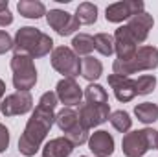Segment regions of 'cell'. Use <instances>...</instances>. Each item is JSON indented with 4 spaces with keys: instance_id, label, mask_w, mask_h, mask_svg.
<instances>
[{
    "instance_id": "6da1fadb",
    "label": "cell",
    "mask_w": 158,
    "mask_h": 157,
    "mask_svg": "<svg viewBox=\"0 0 158 157\" xmlns=\"http://www.w3.org/2000/svg\"><path fill=\"white\" fill-rule=\"evenodd\" d=\"M59 100L53 91L44 92L39 98L37 107L33 109L30 120L26 122L24 133L19 139V152L26 157H33L40 150L50 128L55 122V107Z\"/></svg>"
},
{
    "instance_id": "7a4b0ae2",
    "label": "cell",
    "mask_w": 158,
    "mask_h": 157,
    "mask_svg": "<svg viewBox=\"0 0 158 157\" xmlns=\"http://www.w3.org/2000/svg\"><path fill=\"white\" fill-rule=\"evenodd\" d=\"M15 54H26L33 59L44 57L50 52H53V39L46 34H42L39 28L33 26H22L17 30L13 39Z\"/></svg>"
},
{
    "instance_id": "3957f363",
    "label": "cell",
    "mask_w": 158,
    "mask_h": 157,
    "mask_svg": "<svg viewBox=\"0 0 158 157\" xmlns=\"http://www.w3.org/2000/svg\"><path fill=\"white\" fill-rule=\"evenodd\" d=\"M156 67H158V48L140 46L129 61L116 59L114 65H112V70L118 76L131 78V74H136V72H142V70H155Z\"/></svg>"
},
{
    "instance_id": "277c9868",
    "label": "cell",
    "mask_w": 158,
    "mask_h": 157,
    "mask_svg": "<svg viewBox=\"0 0 158 157\" xmlns=\"http://www.w3.org/2000/svg\"><path fill=\"white\" fill-rule=\"evenodd\" d=\"M11 70H13V85L17 91H28L37 83V69L33 57L26 54H13L11 57Z\"/></svg>"
},
{
    "instance_id": "5b68a950",
    "label": "cell",
    "mask_w": 158,
    "mask_h": 157,
    "mask_svg": "<svg viewBox=\"0 0 158 157\" xmlns=\"http://www.w3.org/2000/svg\"><path fill=\"white\" fill-rule=\"evenodd\" d=\"M52 67L64 78H76L81 74V59L68 46H57L52 52Z\"/></svg>"
},
{
    "instance_id": "8992f818",
    "label": "cell",
    "mask_w": 158,
    "mask_h": 157,
    "mask_svg": "<svg viewBox=\"0 0 158 157\" xmlns=\"http://www.w3.org/2000/svg\"><path fill=\"white\" fill-rule=\"evenodd\" d=\"M33 109V96L28 91H17L9 96H6L0 102V113L4 117H19L26 115Z\"/></svg>"
},
{
    "instance_id": "52a82bcc",
    "label": "cell",
    "mask_w": 158,
    "mask_h": 157,
    "mask_svg": "<svg viewBox=\"0 0 158 157\" xmlns=\"http://www.w3.org/2000/svg\"><path fill=\"white\" fill-rule=\"evenodd\" d=\"M46 22L61 37H66V35L76 34L79 30V26H81L76 15H72L68 11H63V9H50L46 13Z\"/></svg>"
},
{
    "instance_id": "ba28073f",
    "label": "cell",
    "mask_w": 158,
    "mask_h": 157,
    "mask_svg": "<svg viewBox=\"0 0 158 157\" xmlns=\"http://www.w3.org/2000/svg\"><path fill=\"white\" fill-rule=\"evenodd\" d=\"M145 7V4L142 0H125V2H116V4H110L105 11V19L109 22H123L138 13H142Z\"/></svg>"
},
{
    "instance_id": "9c48e42d",
    "label": "cell",
    "mask_w": 158,
    "mask_h": 157,
    "mask_svg": "<svg viewBox=\"0 0 158 157\" xmlns=\"http://www.w3.org/2000/svg\"><path fill=\"white\" fill-rule=\"evenodd\" d=\"M79 122L86 128H98L103 122H107L110 118V107L109 104H101V105H92V104H83L79 107Z\"/></svg>"
},
{
    "instance_id": "30bf717a",
    "label": "cell",
    "mask_w": 158,
    "mask_h": 157,
    "mask_svg": "<svg viewBox=\"0 0 158 157\" xmlns=\"http://www.w3.org/2000/svg\"><path fill=\"white\" fill-rule=\"evenodd\" d=\"M121 150L125 157H143L149 152V142H147V135L145 129H138V131H131L123 135L121 141Z\"/></svg>"
},
{
    "instance_id": "8fae6325",
    "label": "cell",
    "mask_w": 158,
    "mask_h": 157,
    "mask_svg": "<svg viewBox=\"0 0 158 157\" xmlns=\"http://www.w3.org/2000/svg\"><path fill=\"white\" fill-rule=\"evenodd\" d=\"M55 94H57V100L61 104H64V107L79 105L81 100H83V89L79 87L77 81L72 78H63L61 81H57Z\"/></svg>"
},
{
    "instance_id": "7c38bea8",
    "label": "cell",
    "mask_w": 158,
    "mask_h": 157,
    "mask_svg": "<svg viewBox=\"0 0 158 157\" xmlns=\"http://www.w3.org/2000/svg\"><path fill=\"white\" fill-rule=\"evenodd\" d=\"M112 37H114V52L118 54V59L119 61H129L138 50V43L132 37V34L129 32V28L119 26Z\"/></svg>"
},
{
    "instance_id": "4fadbf2b",
    "label": "cell",
    "mask_w": 158,
    "mask_h": 157,
    "mask_svg": "<svg viewBox=\"0 0 158 157\" xmlns=\"http://www.w3.org/2000/svg\"><path fill=\"white\" fill-rule=\"evenodd\" d=\"M153 24H155L153 15H149V13L142 11V13H138V15L131 17V19H129V22H127L125 26L129 28V32L132 34V37H134L136 43L140 44V43H143V41L149 37V32L153 30Z\"/></svg>"
},
{
    "instance_id": "5bb4252c",
    "label": "cell",
    "mask_w": 158,
    "mask_h": 157,
    "mask_svg": "<svg viewBox=\"0 0 158 157\" xmlns=\"http://www.w3.org/2000/svg\"><path fill=\"white\" fill-rule=\"evenodd\" d=\"M88 148L90 152L96 157H109L114 154V137L105 131V129H99V131H94L88 139Z\"/></svg>"
},
{
    "instance_id": "9a60e30c",
    "label": "cell",
    "mask_w": 158,
    "mask_h": 157,
    "mask_svg": "<svg viewBox=\"0 0 158 157\" xmlns=\"http://www.w3.org/2000/svg\"><path fill=\"white\" fill-rule=\"evenodd\" d=\"M109 85L114 91V96L119 102H131L136 96V85L132 78H125V76H118V74H110L109 78Z\"/></svg>"
},
{
    "instance_id": "2e32d148",
    "label": "cell",
    "mask_w": 158,
    "mask_h": 157,
    "mask_svg": "<svg viewBox=\"0 0 158 157\" xmlns=\"http://www.w3.org/2000/svg\"><path fill=\"white\" fill-rule=\"evenodd\" d=\"M74 144L64 139V137H57V139H52L48 141L44 146H42V157H68L74 152Z\"/></svg>"
},
{
    "instance_id": "e0dca14e",
    "label": "cell",
    "mask_w": 158,
    "mask_h": 157,
    "mask_svg": "<svg viewBox=\"0 0 158 157\" xmlns=\"http://www.w3.org/2000/svg\"><path fill=\"white\" fill-rule=\"evenodd\" d=\"M17 9H19V13L22 15V17H26V19H40V17H44L48 11H46V7H44V4L39 2V0H20L19 4H17Z\"/></svg>"
},
{
    "instance_id": "ac0fdd59",
    "label": "cell",
    "mask_w": 158,
    "mask_h": 157,
    "mask_svg": "<svg viewBox=\"0 0 158 157\" xmlns=\"http://www.w3.org/2000/svg\"><path fill=\"white\" fill-rule=\"evenodd\" d=\"M103 74V65L99 59L92 57V56H86L81 59V76L88 81H96Z\"/></svg>"
},
{
    "instance_id": "d6986e66",
    "label": "cell",
    "mask_w": 158,
    "mask_h": 157,
    "mask_svg": "<svg viewBox=\"0 0 158 157\" xmlns=\"http://www.w3.org/2000/svg\"><path fill=\"white\" fill-rule=\"evenodd\" d=\"M55 124H57V128H59L63 133H66V131H70L74 126L79 124V115L72 109V107H63L59 113H55Z\"/></svg>"
},
{
    "instance_id": "ffe728a7",
    "label": "cell",
    "mask_w": 158,
    "mask_h": 157,
    "mask_svg": "<svg viewBox=\"0 0 158 157\" xmlns=\"http://www.w3.org/2000/svg\"><path fill=\"white\" fill-rule=\"evenodd\" d=\"M83 96H85L86 104H92V105L109 104V92H107L101 85H98V83H90V85L85 89Z\"/></svg>"
},
{
    "instance_id": "44dd1931",
    "label": "cell",
    "mask_w": 158,
    "mask_h": 157,
    "mask_svg": "<svg viewBox=\"0 0 158 157\" xmlns=\"http://www.w3.org/2000/svg\"><path fill=\"white\" fill-rule=\"evenodd\" d=\"M134 115L143 124H153L158 120V105L153 102H143L134 107Z\"/></svg>"
},
{
    "instance_id": "7402d4cb",
    "label": "cell",
    "mask_w": 158,
    "mask_h": 157,
    "mask_svg": "<svg viewBox=\"0 0 158 157\" xmlns=\"http://www.w3.org/2000/svg\"><path fill=\"white\" fill-rule=\"evenodd\" d=\"M94 37L88 35V34H77L74 39H72V50L77 54V56H90L94 52Z\"/></svg>"
},
{
    "instance_id": "603a6c76",
    "label": "cell",
    "mask_w": 158,
    "mask_h": 157,
    "mask_svg": "<svg viewBox=\"0 0 158 157\" xmlns=\"http://www.w3.org/2000/svg\"><path fill=\"white\" fill-rule=\"evenodd\" d=\"M76 17H77L79 24H94L98 20V7L92 2H83L79 4L76 9Z\"/></svg>"
},
{
    "instance_id": "cb8c5ba5",
    "label": "cell",
    "mask_w": 158,
    "mask_h": 157,
    "mask_svg": "<svg viewBox=\"0 0 158 157\" xmlns=\"http://www.w3.org/2000/svg\"><path fill=\"white\" fill-rule=\"evenodd\" d=\"M110 124H112V128L119 131V133H127L129 129H131V126H132V118L131 115L127 113V111H114V113H110Z\"/></svg>"
},
{
    "instance_id": "d4e9b609",
    "label": "cell",
    "mask_w": 158,
    "mask_h": 157,
    "mask_svg": "<svg viewBox=\"0 0 158 157\" xmlns=\"http://www.w3.org/2000/svg\"><path fill=\"white\" fill-rule=\"evenodd\" d=\"M94 46L101 56H112L114 54V37L109 34H96L94 35Z\"/></svg>"
},
{
    "instance_id": "484cf974",
    "label": "cell",
    "mask_w": 158,
    "mask_h": 157,
    "mask_svg": "<svg viewBox=\"0 0 158 157\" xmlns=\"http://www.w3.org/2000/svg\"><path fill=\"white\" fill-rule=\"evenodd\" d=\"M64 139H68L74 146H81V144H85V142H88V139H90V135H88V129L79 122L77 126H74L70 131H66L64 135H63Z\"/></svg>"
},
{
    "instance_id": "4316f807",
    "label": "cell",
    "mask_w": 158,
    "mask_h": 157,
    "mask_svg": "<svg viewBox=\"0 0 158 157\" xmlns=\"http://www.w3.org/2000/svg\"><path fill=\"white\" fill-rule=\"evenodd\" d=\"M134 85H136V94H151L156 87V78L153 74H143V76H138V79H134Z\"/></svg>"
},
{
    "instance_id": "83f0119b",
    "label": "cell",
    "mask_w": 158,
    "mask_h": 157,
    "mask_svg": "<svg viewBox=\"0 0 158 157\" xmlns=\"http://www.w3.org/2000/svg\"><path fill=\"white\" fill-rule=\"evenodd\" d=\"M13 22V15L9 11V6H7V0H0V26H9Z\"/></svg>"
},
{
    "instance_id": "f1b7e54d",
    "label": "cell",
    "mask_w": 158,
    "mask_h": 157,
    "mask_svg": "<svg viewBox=\"0 0 158 157\" xmlns=\"http://www.w3.org/2000/svg\"><path fill=\"white\" fill-rule=\"evenodd\" d=\"M13 39H11V35L6 32V30H0V56L2 54H6V52H9V50H13Z\"/></svg>"
},
{
    "instance_id": "f546056e",
    "label": "cell",
    "mask_w": 158,
    "mask_h": 157,
    "mask_svg": "<svg viewBox=\"0 0 158 157\" xmlns=\"http://www.w3.org/2000/svg\"><path fill=\"white\" fill-rule=\"evenodd\" d=\"M7 146H9V129L4 124H0V154L6 152Z\"/></svg>"
},
{
    "instance_id": "4dcf8cb0",
    "label": "cell",
    "mask_w": 158,
    "mask_h": 157,
    "mask_svg": "<svg viewBox=\"0 0 158 157\" xmlns=\"http://www.w3.org/2000/svg\"><path fill=\"white\" fill-rule=\"evenodd\" d=\"M4 94H6V83L0 79V102L4 100Z\"/></svg>"
},
{
    "instance_id": "1f68e13d",
    "label": "cell",
    "mask_w": 158,
    "mask_h": 157,
    "mask_svg": "<svg viewBox=\"0 0 158 157\" xmlns=\"http://www.w3.org/2000/svg\"><path fill=\"white\" fill-rule=\"evenodd\" d=\"M79 157H86V155H79Z\"/></svg>"
}]
</instances>
